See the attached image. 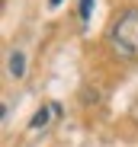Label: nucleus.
<instances>
[{"instance_id":"obj_1","label":"nucleus","mask_w":138,"mask_h":147,"mask_svg":"<svg viewBox=\"0 0 138 147\" xmlns=\"http://www.w3.org/2000/svg\"><path fill=\"white\" fill-rule=\"evenodd\" d=\"M109 48L112 55L122 61H135L138 58V10H122L109 26Z\"/></svg>"},{"instance_id":"obj_2","label":"nucleus","mask_w":138,"mask_h":147,"mask_svg":"<svg viewBox=\"0 0 138 147\" xmlns=\"http://www.w3.org/2000/svg\"><path fill=\"white\" fill-rule=\"evenodd\" d=\"M61 115V106L58 102H52V106H42V109H35V115H32V121H29V128H45V125H52V121Z\"/></svg>"},{"instance_id":"obj_3","label":"nucleus","mask_w":138,"mask_h":147,"mask_svg":"<svg viewBox=\"0 0 138 147\" xmlns=\"http://www.w3.org/2000/svg\"><path fill=\"white\" fill-rule=\"evenodd\" d=\"M7 70H10V77H22V74H26V55L19 51V48H13L10 51V58H7Z\"/></svg>"},{"instance_id":"obj_4","label":"nucleus","mask_w":138,"mask_h":147,"mask_svg":"<svg viewBox=\"0 0 138 147\" xmlns=\"http://www.w3.org/2000/svg\"><path fill=\"white\" fill-rule=\"evenodd\" d=\"M80 22H90V16H93V0H80Z\"/></svg>"},{"instance_id":"obj_5","label":"nucleus","mask_w":138,"mask_h":147,"mask_svg":"<svg viewBox=\"0 0 138 147\" xmlns=\"http://www.w3.org/2000/svg\"><path fill=\"white\" fill-rule=\"evenodd\" d=\"M48 7H61V0H48Z\"/></svg>"}]
</instances>
